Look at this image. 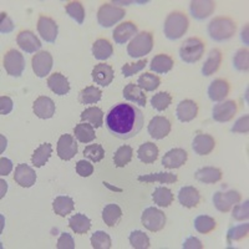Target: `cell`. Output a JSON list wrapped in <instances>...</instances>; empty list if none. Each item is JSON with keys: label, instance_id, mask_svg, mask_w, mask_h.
I'll use <instances>...</instances> for the list:
<instances>
[{"label": "cell", "instance_id": "1", "mask_svg": "<svg viewBox=\"0 0 249 249\" xmlns=\"http://www.w3.org/2000/svg\"><path fill=\"white\" fill-rule=\"evenodd\" d=\"M143 112L131 104L120 102L106 113L105 124L113 137L128 140L137 136L143 127Z\"/></svg>", "mask_w": 249, "mask_h": 249}, {"label": "cell", "instance_id": "2", "mask_svg": "<svg viewBox=\"0 0 249 249\" xmlns=\"http://www.w3.org/2000/svg\"><path fill=\"white\" fill-rule=\"evenodd\" d=\"M237 25L231 18L217 17L208 24V34L215 41H224L234 35Z\"/></svg>", "mask_w": 249, "mask_h": 249}, {"label": "cell", "instance_id": "3", "mask_svg": "<svg viewBox=\"0 0 249 249\" xmlns=\"http://www.w3.org/2000/svg\"><path fill=\"white\" fill-rule=\"evenodd\" d=\"M188 18L181 12H173L164 21V35L170 40H178L186 34L188 29Z\"/></svg>", "mask_w": 249, "mask_h": 249}, {"label": "cell", "instance_id": "4", "mask_svg": "<svg viewBox=\"0 0 249 249\" xmlns=\"http://www.w3.org/2000/svg\"><path fill=\"white\" fill-rule=\"evenodd\" d=\"M153 48V35L148 31H142L131 40L127 46V54L131 57H142L150 54Z\"/></svg>", "mask_w": 249, "mask_h": 249}, {"label": "cell", "instance_id": "5", "mask_svg": "<svg viewBox=\"0 0 249 249\" xmlns=\"http://www.w3.org/2000/svg\"><path fill=\"white\" fill-rule=\"evenodd\" d=\"M204 54V43L199 37H188L179 48V56L187 64L197 62Z\"/></svg>", "mask_w": 249, "mask_h": 249}, {"label": "cell", "instance_id": "6", "mask_svg": "<svg viewBox=\"0 0 249 249\" xmlns=\"http://www.w3.org/2000/svg\"><path fill=\"white\" fill-rule=\"evenodd\" d=\"M126 15L124 9L120 6H115L110 3L102 4L97 12V21L102 28H111L120 20H122Z\"/></svg>", "mask_w": 249, "mask_h": 249}, {"label": "cell", "instance_id": "7", "mask_svg": "<svg viewBox=\"0 0 249 249\" xmlns=\"http://www.w3.org/2000/svg\"><path fill=\"white\" fill-rule=\"evenodd\" d=\"M166 221H167V218H166L164 212H162L159 208H155V207L146 208L141 215L142 226L150 232H160L163 230L166 226Z\"/></svg>", "mask_w": 249, "mask_h": 249}, {"label": "cell", "instance_id": "8", "mask_svg": "<svg viewBox=\"0 0 249 249\" xmlns=\"http://www.w3.org/2000/svg\"><path fill=\"white\" fill-rule=\"evenodd\" d=\"M3 65L8 75L14 77L21 76L23 71L25 70V59L20 51L12 49L5 54L3 60Z\"/></svg>", "mask_w": 249, "mask_h": 249}, {"label": "cell", "instance_id": "9", "mask_svg": "<svg viewBox=\"0 0 249 249\" xmlns=\"http://www.w3.org/2000/svg\"><path fill=\"white\" fill-rule=\"evenodd\" d=\"M241 195L237 191H227V192H215L213 196V204L219 212L227 213L232 210V207L241 202Z\"/></svg>", "mask_w": 249, "mask_h": 249}, {"label": "cell", "instance_id": "10", "mask_svg": "<svg viewBox=\"0 0 249 249\" xmlns=\"http://www.w3.org/2000/svg\"><path fill=\"white\" fill-rule=\"evenodd\" d=\"M56 151L57 156H59L62 161H70V160L74 159L75 156H76L77 151H79L75 136L69 135V133L62 135L59 139V141H57Z\"/></svg>", "mask_w": 249, "mask_h": 249}, {"label": "cell", "instance_id": "11", "mask_svg": "<svg viewBox=\"0 0 249 249\" xmlns=\"http://www.w3.org/2000/svg\"><path fill=\"white\" fill-rule=\"evenodd\" d=\"M31 65L37 77H45L53 68V56L49 51H39L31 59Z\"/></svg>", "mask_w": 249, "mask_h": 249}, {"label": "cell", "instance_id": "12", "mask_svg": "<svg viewBox=\"0 0 249 249\" xmlns=\"http://www.w3.org/2000/svg\"><path fill=\"white\" fill-rule=\"evenodd\" d=\"M37 31L46 43H55L57 33H59V26L55 23L54 19L45 15H40L37 20Z\"/></svg>", "mask_w": 249, "mask_h": 249}, {"label": "cell", "instance_id": "13", "mask_svg": "<svg viewBox=\"0 0 249 249\" xmlns=\"http://www.w3.org/2000/svg\"><path fill=\"white\" fill-rule=\"evenodd\" d=\"M237 104L233 100H228V101L219 102L217 105H214L212 111V117L214 121L217 122H228L234 117L237 113Z\"/></svg>", "mask_w": 249, "mask_h": 249}, {"label": "cell", "instance_id": "14", "mask_svg": "<svg viewBox=\"0 0 249 249\" xmlns=\"http://www.w3.org/2000/svg\"><path fill=\"white\" fill-rule=\"evenodd\" d=\"M17 43L19 48L28 54H34L41 48V41L37 39L36 35L30 30H23L18 34Z\"/></svg>", "mask_w": 249, "mask_h": 249}, {"label": "cell", "instance_id": "15", "mask_svg": "<svg viewBox=\"0 0 249 249\" xmlns=\"http://www.w3.org/2000/svg\"><path fill=\"white\" fill-rule=\"evenodd\" d=\"M14 181L24 188H30L36 182V173L29 164L20 163L15 168Z\"/></svg>", "mask_w": 249, "mask_h": 249}, {"label": "cell", "instance_id": "16", "mask_svg": "<svg viewBox=\"0 0 249 249\" xmlns=\"http://www.w3.org/2000/svg\"><path fill=\"white\" fill-rule=\"evenodd\" d=\"M148 133L155 140H162L171 132V122L163 116H155L148 124Z\"/></svg>", "mask_w": 249, "mask_h": 249}, {"label": "cell", "instance_id": "17", "mask_svg": "<svg viewBox=\"0 0 249 249\" xmlns=\"http://www.w3.org/2000/svg\"><path fill=\"white\" fill-rule=\"evenodd\" d=\"M55 110H56L55 102L48 96H39L33 105V111L35 115L43 120L51 119L55 115Z\"/></svg>", "mask_w": 249, "mask_h": 249}, {"label": "cell", "instance_id": "18", "mask_svg": "<svg viewBox=\"0 0 249 249\" xmlns=\"http://www.w3.org/2000/svg\"><path fill=\"white\" fill-rule=\"evenodd\" d=\"M187 159H188V153L183 148H172L163 156L162 164L168 170H175L182 167L187 162Z\"/></svg>", "mask_w": 249, "mask_h": 249}, {"label": "cell", "instance_id": "19", "mask_svg": "<svg viewBox=\"0 0 249 249\" xmlns=\"http://www.w3.org/2000/svg\"><path fill=\"white\" fill-rule=\"evenodd\" d=\"M137 31H139V29L132 21H124V23L117 25L116 29L113 30V40H115L116 44L122 45L126 41H128L132 36H136Z\"/></svg>", "mask_w": 249, "mask_h": 249}, {"label": "cell", "instance_id": "20", "mask_svg": "<svg viewBox=\"0 0 249 249\" xmlns=\"http://www.w3.org/2000/svg\"><path fill=\"white\" fill-rule=\"evenodd\" d=\"M198 105L192 100H183L178 104L176 110V116L181 122H191L197 117Z\"/></svg>", "mask_w": 249, "mask_h": 249}, {"label": "cell", "instance_id": "21", "mask_svg": "<svg viewBox=\"0 0 249 249\" xmlns=\"http://www.w3.org/2000/svg\"><path fill=\"white\" fill-rule=\"evenodd\" d=\"M215 147V141L211 135L207 133H199L195 137L192 143V148L198 156L210 155Z\"/></svg>", "mask_w": 249, "mask_h": 249}, {"label": "cell", "instance_id": "22", "mask_svg": "<svg viewBox=\"0 0 249 249\" xmlns=\"http://www.w3.org/2000/svg\"><path fill=\"white\" fill-rule=\"evenodd\" d=\"M230 84L224 79H215L211 82L210 88H208V97L212 101L221 102L228 96L230 93Z\"/></svg>", "mask_w": 249, "mask_h": 249}, {"label": "cell", "instance_id": "23", "mask_svg": "<svg viewBox=\"0 0 249 249\" xmlns=\"http://www.w3.org/2000/svg\"><path fill=\"white\" fill-rule=\"evenodd\" d=\"M214 9L215 3L211 0H195L191 3V14L198 20H203L212 15Z\"/></svg>", "mask_w": 249, "mask_h": 249}, {"label": "cell", "instance_id": "24", "mask_svg": "<svg viewBox=\"0 0 249 249\" xmlns=\"http://www.w3.org/2000/svg\"><path fill=\"white\" fill-rule=\"evenodd\" d=\"M178 201L186 208H196L201 201V195L193 186L182 187L178 192Z\"/></svg>", "mask_w": 249, "mask_h": 249}, {"label": "cell", "instance_id": "25", "mask_svg": "<svg viewBox=\"0 0 249 249\" xmlns=\"http://www.w3.org/2000/svg\"><path fill=\"white\" fill-rule=\"evenodd\" d=\"M92 80L97 85L108 86L113 80V69L107 64H97L92 70Z\"/></svg>", "mask_w": 249, "mask_h": 249}, {"label": "cell", "instance_id": "26", "mask_svg": "<svg viewBox=\"0 0 249 249\" xmlns=\"http://www.w3.org/2000/svg\"><path fill=\"white\" fill-rule=\"evenodd\" d=\"M48 86L55 95L59 96H65L70 91L69 80L60 72H55L48 77Z\"/></svg>", "mask_w": 249, "mask_h": 249}, {"label": "cell", "instance_id": "27", "mask_svg": "<svg viewBox=\"0 0 249 249\" xmlns=\"http://www.w3.org/2000/svg\"><path fill=\"white\" fill-rule=\"evenodd\" d=\"M195 178L204 184L217 183L222 179V171L217 167H203L196 171Z\"/></svg>", "mask_w": 249, "mask_h": 249}, {"label": "cell", "instance_id": "28", "mask_svg": "<svg viewBox=\"0 0 249 249\" xmlns=\"http://www.w3.org/2000/svg\"><path fill=\"white\" fill-rule=\"evenodd\" d=\"M74 199L68 196H59L53 202V210H54L55 214L60 215V217H66L74 211Z\"/></svg>", "mask_w": 249, "mask_h": 249}, {"label": "cell", "instance_id": "29", "mask_svg": "<svg viewBox=\"0 0 249 249\" xmlns=\"http://www.w3.org/2000/svg\"><path fill=\"white\" fill-rule=\"evenodd\" d=\"M137 156L140 161L143 163H153L159 157V147L153 142H144L137 150Z\"/></svg>", "mask_w": 249, "mask_h": 249}, {"label": "cell", "instance_id": "30", "mask_svg": "<svg viewBox=\"0 0 249 249\" xmlns=\"http://www.w3.org/2000/svg\"><path fill=\"white\" fill-rule=\"evenodd\" d=\"M173 59L170 55L159 54L156 55L151 61L150 69L157 74H167L168 71L172 70Z\"/></svg>", "mask_w": 249, "mask_h": 249}, {"label": "cell", "instance_id": "31", "mask_svg": "<svg viewBox=\"0 0 249 249\" xmlns=\"http://www.w3.org/2000/svg\"><path fill=\"white\" fill-rule=\"evenodd\" d=\"M75 139L81 143H90L93 140L96 139V133H95V127L90 124H77L74 128Z\"/></svg>", "mask_w": 249, "mask_h": 249}, {"label": "cell", "instance_id": "32", "mask_svg": "<svg viewBox=\"0 0 249 249\" xmlns=\"http://www.w3.org/2000/svg\"><path fill=\"white\" fill-rule=\"evenodd\" d=\"M124 97L127 101L135 102L140 106H146V95L142 91V89L139 85L135 84H128L124 89Z\"/></svg>", "mask_w": 249, "mask_h": 249}, {"label": "cell", "instance_id": "33", "mask_svg": "<svg viewBox=\"0 0 249 249\" xmlns=\"http://www.w3.org/2000/svg\"><path fill=\"white\" fill-rule=\"evenodd\" d=\"M222 62V53L218 49H213L211 50L210 55H208V59L204 62V65L202 66V74L204 76H211L212 74H214L215 71L219 69Z\"/></svg>", "mask_w": 249, "mask_h": 249}, {"label": "cell", "instance_id": "34", "mask_svg": "<svg viewBox=\"0 0 249 249\" xmlns=\"http://www.w3.org/2000/svg\"><path fill=\"white\" fill-rule=\"evenodd\" d=\"M82 122H89L95 128L102 127L104 124V111L99 107H89L85 111H82L81 115Z\"/></svg>", "mask_w": 249, "mask_h": 249}, {"label": "cell", "instance_id": "35", "mask_svg": "<svg viewBox=\"0 0 249 249\" xmlns=\"http://www.w3.org/2000/svg\"><path fill=\"white\" fill-rule=\"evenodd\" d=\"M113 54V48L107 39H97L92 45V55L97 60H107Z\"/></svg>", "mask_w": 249, "mask_h": 249}, {"label": "cell", "instance_id": "36", "mask_svg": "<svg viewBox=\"0 0 249 249\" xmlns=\"http://www.w3.org/2000/svg\"><path fill=\"white\" fill-rule=\"evenodd\" d=\"M122 211L117 204L111 203L104 208L102 211V219L107 227H115L121 221Z\"/></svg>", "mask_w": 249, "mask_h": 249}, {"label": "cell", "instance_id": "37", "mask_svg": "<svg viewBox=\"0 0 249 249\" xmlns=\"http://www.w3.org/2000/svg\"><path fill=\"white\" fill-rule=\"evenodd\" d=\"M51 153H53V147H51L50 143L40 144L31 156V162H33L35 167H43L51 157Z\"/></svg>", "mask_w": 249, "mask_h": 249}, {"label": "cell", "instance_id": "38", "mask_svg": "<svg viewBox=\"0 0 249 249\" xmlns=\"http://www.w3.org/2000/svg\"><path fill=\"white\" fill-rule=\"evenodd\" d=\"M178 177L177 175H173L170 172H159V173H150V175L139 176L137 181L144 182V183H152V182H160V183H175L177 182Z\"/></svg>", "mask_w": 249, "mask_h": 249}, {"label": "cell", "instance_id": "39", "mask_svg": "<svg viewBox=\"0 0 249 249\" xmlns=\"http://www.w3.org/2000/svg\"><path fill=\"white\" fill-rule=\"evenodd\" d=\"M69 227L76 234H85L91 228V221L85 214L76 213V214H74L69 219Z\"/></svg>", "mask_w": 249, "mask_h": 249}, {"label": "cell", "instance_id": "40", "mask_svg": "<svg viewBox=\"0 0 249 249\" xmlns=\"http://www.w3.org/2000/svg\"><path fill=\"white\" fill-rule=\"evenodd\" d=\"M173 198L175 197H173L172 191L167 187H157L152 195V199L155 204L160 207H164V208H167L172 204Z\"/></svg>", "mask_w": 249, "mask_h": 249}, {"label": "cell", "instance_id": "41", "mask_svg": "<svg viewBox=\"0 0 249 249\" xmlns=\"http://www.w3.org/2000/svg\"><path fill=\"white\" fill-rule=\"evenodd\" d=\"M133 156V148L131 146H121V147L117 148V151L115 152V156H113V163H115V167L122 168L124 166H127L131 162Z\"/></svg>", "mask_w": 249, "mask_h": 249}, {"label": "cell", "instance_id": "42", "mask_svg": "<svg viewBox=\"0 0 249 249\" xmlns=\"http://www.w3.org/2000/svg\"><path fill=\"white\" fill-rule=\"evenodd\" d=\"M102 91L95 86H88L79 92V102L84 105L96 104L101 100Z\"/></svg>", "mask_w": 249, "mask_h": 249}, {"label": "cell", "instance_id": "43", "mask_svg": "<svg viewBox=\"0 0 249 249\" xmlns=\"http://www.w3.org/2000/svg\"><path fill=\"white\" fill-rule=\"evenodd\" d=\"M215 227H217V223H215L214 218L210 217V215L201 214L195 218V228L201 234H208V233L213 232Z\"/></svg>", "mask_w": 249, "mask_h": 249}, {"label": "cell", "instance_id": "44", "mask_svg": "<svg viewBox=\"0 0 249 249\" xmlns=\"http://www.w3.org/2000/svg\"><path fill=\"white\" fill-rule=\"evenodd\" d=\"M137 85H139L142 90L151 92V91H155L156 89L161 85V79H160L157 75L150 74V72H144V74H142L141 76L139 77V80H137Z\"/></svg>", "mask_w": 249, "mask_h": 249}, {"label": "cell", "instance_id": "45", "mask_svg": "<svg viewBox=\"0 0 249 249\" xmlns=\"http://www.w3.org/2000/svg\"><path fill=\"white\" fill-rule=\"evenodd\" d=\"M65 10L69 17L72 18L75 21H77L79 24L84 23V20H85V9H84L81 1H70L65 6Z\"/></svg>", "mask_w": 249, "mask_h": 249}, {"label": "cell", "instance_id": "46", "mask_svg": "<svg viewBox=\"0 0 249 249\" xmlns=\"http://www.w3.org/2000/svg\"><path fill=\"white\" fill-rule=\"evenodd\" d=\"M91 246L93 249H110L111 238L104 231H97L91 235Z\"/></svg>", "mask_w": 249, "mask_h": 249}, {"label": "cell", "instance_id": "47", "mask_svg": "<svg viewBox=\"0 0 249 249\" xmlns=\"http://www.w3.org/2000/svg\"><path fill=\"white\" fill-rule=\"evenodd\" d=\"M131 247L135 249H147L150 248V238L141 231H133L128 237Z\"/></svg>", "mask_w": 249, "mask_h": 249}, {"label": "cell", "instance_id": "48", "mask_svg": "<svg viewBox=\"0 0 249 249\" xmlns=\"http://www.w3.org/2000/svg\"><path fill=\"white\" fill-rule=\"evenodd\" d=\"M171 102H172V96L168 92H164V91L156 93L155 96L151 99V105H152V107L156 111H160V112L166 110L171 105Z\"/></svg>", "mask_w": 249, "mask_h": 249}, {"label": "cell", "instance_id": "49", "mask_svg": "<svg viewBox=\"0 0 249 249\" xmlns=\"http://www.w3.org/2000/svg\"><path fill=\"white\" fill-rule=\"evenodd\" d=\"M84 156H85L86 159L90 160V161L97 163V162H100L105 157V150L99 143L89 144V146L85 147V150H84Z\"/></svg>", "mask_w": 249, "mask_h": 249}, {"label": "cell", "instance_id": "50", "mask_svg": "<svg viewBox=\"0 0 249 249\" xmlns=\"http://www.w3.org/2000/svg\"><path fill=\"white\" fill-rule=\"evenodd\" d=\"M248 231H249L248 223L239 224V226H235V227H231L230 230H228V232H227V242H228V244H231L233 241H239V239H242V238L248 235Z\"/></svg>", "mask_w": 249, "mask_h": 249}, {"label": "cell", "instance_id": "51", "mask_svg": "<svg viewBox=\"0 0 249 249\" xmlns=\"http://www.w3.org/2000/svg\"><path fill=\"white\" fill-rule=\"evenodd\" d=\"M234 68L239 71H248L249 69V51L248 49H241L237 51L233 59Z\"/></svg>", "mask_w": 249, "mask_h": 249}, {"label": "cell", "instance_id": "52", "mask_svg": "<svg viewBox=\"0 0 249 249\" xmlns=\"http://www.w3.org/2000/svg\"><path fill=\"white\" fill-rule=\"evenodd\" d=\"M146 65H147V59H146V57L140 60V61L135 62V64H126V65L122 66V75H124V77L132 76V75L137 74L139 71H141L142 69H144Z\"/></svg>", "mask_w": 249, "mask_h": 249}, {"label": "cell", "instance_id": "53", "mask_svg": "<svg viewBox=\"0 0 249 249\" xmlns=\"http://www.w3.org/2000/svg\"><path fill=\"white\" fill-rule=\"evenodd\" d=\"M249 202L246 201L243 204H235L233 208V218L235 221H247L249 217Z\"/></svg>", "mask_w": 249, "mask_h": 249}, {"label": "cell", "instance_id": "54", "mask_svg": "<svg viewBox=\"0 0 249 249\" xmlns=\"http://www.w3.org/2000/svg\"><path fill=\"white\" fill-rule=\"evenodd\" d=\"M76 172L81 177H90L93 173L92 163H90L89 161H85V160H81V161H79L76 163Z\"/></svg>", "mask_w": 249, "mask_h": 249}, {"label": "cell", "instance_id": "55", "mask_svg": "<svg viewBox=\"0 0 249 249\" xmlns=\"http://www.w3.org/2000/svg\"><path fill=\"white\" fill-rule=\"evenodd\" d=\"M57 249H75L74 238L69 233H62L57 239Z\"/></svg>", "mask_w": 249, "mask_h": 249}, {"label": "cell", "instance_id": "56", "mask_svg": "<svg viewBox=\"0 0 249 249\" xmlns=\"http://www.w3.org/2000/svg\"><path fill=\"white\" fill-rule=\"evenodd\" d=\"M249 131V116H246L238 119L237 122L234 124V126L232 127V132L237 133H248Z\"/></svg>", "mask_w": 249, "mask_h": 249}, {"label": "cell", "instance_id": "57", "mask_svg": "<svg viewBox=\"0 0 249 249\" xmlns=\"http://www.w3.org/2000/svg\"><path fill=\"white\" fill-rule=\"evenodd\" d=\"M14 30V24L10 19H9L8 14L5 13H1L0 15V31L3 34H8V33H12Z\"/></svg>", "mask_w": 249, "mask_h": 249}, {"label": "cell", "instance_id": "58", "mask_svg": "<svg viewBox=\"0 0 249 249\" xmlns=\"http://www.w3.org/2000/svg\"><path fill=\"white\" fill-rule=\"evenodd\" d=\"M13 100L8 96H1L0 97V112L1 115H8L12 112L13 110Z\"/></svg>", "mask_w": 249, "mask_h": 249}, {"label": "cell", "instance_id": "59", "mask_svg": "<svg viewBox=\"0 0 249 249\" xmlns=\"http://www.w3.org/2000/svg\"><path fill=\"white\" fill-rule=\"evenodd\" d=\"M13 170V162L8 159H4L1 157L0 159V175L6 176L12 172Z\"/></svg>", "mask_w": 249, "mask_h": 249}, {"label": "cell", "instance_id": "60", "mask_svg": "<svg viewBox=\"0 0 249 249\" xmlns=\"http://www.w3.org/2000/svg\"><path fill=\"white\" fill-rule=\"evenodd\" d=\"M183 248H184V249H188V248H192V249H202V248H203V246H202L201 241H199L198 238L190 237V238H187L186 241H184Z\"/></svg>", "mask_w": 249, "mask_h": 249}]
</instances>
